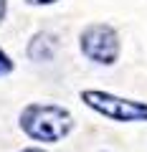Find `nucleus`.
Listing matches in <instances>:
<instances>
[{
	"instance_id": "2",
	"label": "nucleus",
	"mask_w": 147,
	"mask_h": 152,
	"mask_svg": "<svg viewBox=\"0 0 147 152\" xmlns=\"http://www.w3.org/2000/svg\"><path fill=\"white\" fill-rule=\"evenodd\" d=\"M81 99L86 102V107L97 109L99 114L109 117L117 122H145L147 119V104L132 102V99H122L107 91H84Z\"/></svg>"
},
{
	"instance_id": "8",
	"label": "nucleus",
	"mask_w": 147,
	"mask_h": 152,
	"mask_svg": "<svg viewBox=\"0 0 147 152\" xmlns=\"http://www.w3.org/2000/svg\"><path fill=\"white\" fill-rule=\"evenodd\" d=\"M20 152H43V150H38V147H26V150H20Z\"/></svg>"
},
{
	"instance_id": "1",
	"label": "nucleus",
	"mask_w": 147,
	"mask_h": 152,
	"mask_svg": "<svg viewBox=\"0 0 147 152\" xmlns=\"http://www.w3.org/2000/svg\"><path fill=\"white\" fill-rule=\"evenodd\" d=\"M20 127L28 137H33L38 142H59L74 129V119L64 107L31 104L20 114Z\"/></svg>"
},
{
	"instance_id": "3",
	"label": "nucleus",
	"mask_w": 147,
	"mask_h": 152,
	"mask_svg": "<svg viewBox=\"0 0 147 152\" xmlns=\"http://www.w3.org/2000/svg\"><path fill=\"white\" fill-rule=\"evenodd\" d=\"M81 51L86 58L109 66L119 56V36L112 26H104V23L89 26L81 33Z\"/></svg>"
},
{
	"instance_id": "6",
	"label": "nucleus",
	"mask_w": 147,
	"mask_h": 152,
	"mask_svg": "<svg viewBox=\"0 0 147 152\" xmlns=\"http://www.w3.org/2000/svg\"><path fill=\"white\" fill-rule=\"evenodd\" d=\"M26 3H31V5H51L56 0H26Z\"/></svg>"
},
{
	"instance_id": "5",
	"label": "nucleus",
	"mask_w": 147,
	"mask_h": 152,
	"mask_svg": "<svg viewBox=\"0 0 147 152\" xmlns=\"http://www.w3.org/2000/svg\"><path fill=\"white\" fill-rule=\"evenodd\" d=\"M13 71V61L8 58L3 51H0V76H5V74H10Z\"/></svg>"
},
{
	"instance_id": "7",
	"label": "nucleus",
	"mask_w": 147,
	"mask_h": 152,
	"mask_svg": "<svg viewBox=\"0 0 147 152\" xmlns=\"http://www.w3.org/2000/svg\"><path fill=\"white\" fill-rule=\"evenodd\" d=\"M3 15H5V0H0V20H3Z\"/></svg>"
},
{
	"instance_id": "4",
	"label": "nucleus",
	"mask_w": 147,
	"mask_h": 152,
	"mask_svg": "<svg viewBox=\"0 0 147 152\" xmlns=\"http://www.w3.org/2000/svg\"><path fill=\"white\" fill-rule=\"evenodd\" d=\"M56 48H59L56 36H51V33H38V36H33L31 43H28V56H31L33 61H51L56 56Z\"/></svg>"
}]
</instances>
